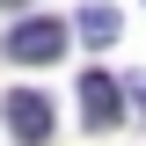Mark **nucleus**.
Masks as SVG:
<instances>
[{
  "mask_svg": "<svg viewBox=\"0 0 146 146\" xmlns=\"http://www.w3.org/2000/svg\"><path fill=\"white\" fill-rule=\"evenodd\" d=\"M73 29H80V44H95V51H102V44H117V7H80V15H73Z\"/></svg>",
  "mask_w": 146,
  "mask_h": 146,
  "instance_id": "20e7f679",
  "label": "nucleus"
},
{
  "mask_svg": "<svg viewBox=\"0 0 146 146\" xmlns=\"http://www.w3.org/2000/svg\"><path fill=\"white\" fill-rule=\"evenodd\" d=\"M0 117H7V139H15V146H44V139H51V102H44L36 88H7Z\"/></svg>",
  "mask_w": 146,
  "mask_h": 146,
  "instance_id": "f03ea898",
  "label": "nucleus"
},
{
  "mask_svg": "<svg viewBox=\"0 0 146 146\" xmlns=\"http://www.w3.org/2000/svg\"><path fill=\"white\" fill-rule=\"evenodd\" d=\"M0 7H22V0H0Z\"/></svg>",
  "mask_w": 146,
  "mask_h": 146,
  "instance_id": "423d86ee",
  "label": "nucleus"
},
{
  "mask_svg": "<svg viewBox=\"0 0 146 146\" xmlns=\"http://www.w3.org/2000/svg\"><path fill=\"white\" fill-rule=\"evenodd\" d=\"M131 102H139V117H146V73H131Z\"/></svg>",
  "mask_w": 146,
  "mask_h": 146,
  "instance_id": "39448f33",
  "label": "nucleus"
},
{
  "mask_svg": "<svg viewBox=\"0 0 146 146\" xmlns=\"http://www.w3.org/2000/svg\"><path fill=\"white\" fill-rule=\"evenodd\" d=\"M117 110H124L117 80H110V73H80V117H88L95 131H110V124H117Z\"/></svg>",
  "mask_w": 146,
  "mask_h": 146,
  "instance_id": "7ed1b4c3",
  "label": "nucleus"
},
{
  "mask_svg": "<svg viewBox=\"0 0 146 146\" xmlns=\"http://www.w3.org/2000/svg\"><path fill=\"white\" fill-rule=\"evenodd\" d=\"M0 51L15 58V66H51V58L66 51V22H51V15H29V22H15V29L0 36Z\"/></svg>",
  "mask_w": 146,
  "mask_h": 146,
  "instance_id": "f257e3e1",
  "label": "nucleus"
}]
</instances>
